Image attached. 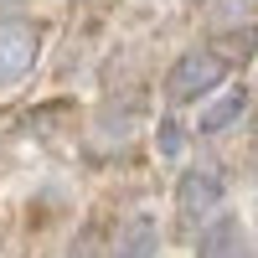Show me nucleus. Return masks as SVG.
<instances>
[{"mask_svg":"<svg viewBox=\"0 0 258 258\" xmlns=\"http://www.w3.org/2000/svg\"><path fill=\"white\" fill-rule=\"evenodd\" d=\"M222 78H227V57L197 47V52H186L176 68H170V78H165V98H170V103H197V98H207L212 88H217Z\"/></svg>","mask_w":258,"mask_h":258,"instance_id":"f257e3e1","label":"nucleus"},{"mask_svg":"<svg viewBox=\"0 0 258 258\" xmlns=\"http://www.w3.org/2000/svg\"><path fill=\"white\" fill-rule=\"evenodd\" d=\"M36 52H41V26L36 21H21V16L0 21V88L16 83V78H26Z\"/></svg>","mask_w":258,"mask_h":258,"instance_id":"f03ea898","label":"nucleus"},{"mask_svg":"<svg viewBox=\"0 0 258 258\" xmlns=\"http://www.w3.org/2000/svg\"><path fill=\"white\" fill-rule=\"evenodd\" d=\"M222 197H227V181H222L212 165H197V170H186L181 186H176V212L197 227V222H212V217H217Z\"/></svg>","mask_w":258,"mask_h":258,"instance_id":"7ed1b4c3","label":"nucleus"},{"mask_svg":"<svg viewBox=\"0 0 258 258\" xmlns=\"http://www.w3.org/2000/svg\"><path fill=\"white\" fill-rule=\"evenodd\" d=\"M155 253H160V227L150 212H135L129 222H119L109 258H155Z\"/></svg>","mask_w":258,"mask_h":258,"instance_id":"20e7f679","label":"nucleus"},{"mask_svg":"<svg viewBox=\"0 0 258 258\" xmlns=\"http://www.w3.org/2000/svg\"><path fill=\"white\" fill-rule=\"evenodd\" d=\"M248 238H243V222L217 212L207 227H202V243H197V258H243Z\"/></svg>","mask_w":258,"mask_h":258,"instance_id":"39448f33","label":"nucleus"},{"mask_svg":"<svg viewBox=\"0 0 258 258\" xmlns=\"http://www.w3.org/2000/svg\"><path fill=\"white\" fill-rule=\"evenodd\" d=\"M243 109H248V93H243V88H238V93H227V98H217V103L202 114V135H222V129L238 119Z\"/></svg>","mask_w":258,"mask_h":258,"instance_id":"423d86ee","label":"nucleus"},{"mask_svg":"<svg viewBox=\"0 0 258 258\" xmlns=\"http://www.w3.org/2000/svg\"><path fill=\"white\" fill-rule=\"evenodd\" d=\"M160 150L165 155H181V129L176 124H160Z\"/></svg>","mask_w":258,"mask_h":258,"instance_id":"0eeeda50","label":"nucleus"},{"mask_svg":"<svg viewBox=\"0 0 258 258\" xmlns=\"http://www.w3.org/2000/svg\"><path fill=\"white\" fill-rule=\"evenodd\" d=\"M0 6H21V0H0Z\"/></svg>","mask_w":258,"mask_h":258,"instance_id":"6e6552de","label":"nucleus"}]
</instances>
